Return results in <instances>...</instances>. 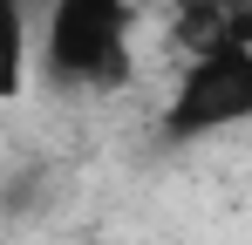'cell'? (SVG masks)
Instances as JSON below:
<instances>
[{
    "label": "cell",
    "mask_w": 252,
    "mask_h": 245,
    "mask_svg": "<svg viewBox=\"0 0 252 245\" xmlns=\"http://www.w3.org/2000/svg\"><path fill=\"white\" fill-rule=\"evenodd\" d=\"M170 41L184 48V61L252 48V0H170Z\"/></svg>",
    "instance_id": "3957f363"
},
{
    "label": "cell",
    "mask_w": 252,
    "mask_h": 245,
    "mask_svg": "<svg viewBox=\"0 0 252 245\" xmlns=\"http://www.w3.org/2000/svg\"><path fill=\"white\" fill-rule=\"evenodd\" d=\"M34 55L55 89H123L136 75V0H48Z\"/></svg>",
    "instance_id": "6da1fadb"
},
{
    "label": "cell",
    "mask_w": 252,
    "mask_h": 245,
    "mask_svg": "<svg viewBox=\"0 0 252 245\" xmlns=\"http://www.w3.org/2000/svg\"><path fill=\"white\" fill-rule=\"evenodd\" d=\"M252 122V48H218L184 61V75L164 102V136L170 143H205L225 129Z\"/></svg>",
    "instance_id": "7a4b0ae2"
}]
</instances>
